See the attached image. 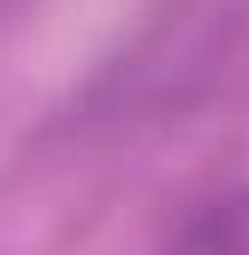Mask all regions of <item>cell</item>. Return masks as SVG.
I'll return each instance as SVG.
<instances>
[{
  "label": "cell",
  "instance_id": "obj_1",
  "mask_svg": "<svg viewBox=\"0 0 249 255\" xmlns=\"http://www.w3.org/2000/svg\"><path fill=\"white\" fill-rule=\"evenodd\" d=\"M148 255H249V178L196 196Z\"/></svg>",
  "mask_w": 249,
  "mask_h": 255
}]
</instances>
